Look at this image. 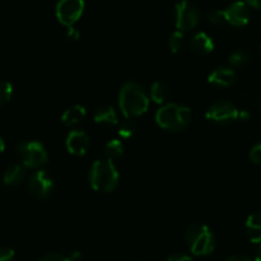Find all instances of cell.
Instances as JSON below:
<instances>
[{"label": "cell", "mask_w": 261, "mask_h": 261, "mask_svg": "<svg viewBox=\"0 0 261 261\" xmlns=\"http://www.w3.org/2000/svg\"><path fill=\"white\" fill-rule=\"evenodd\" d=\"M119 105L122 115L133 119L144 115L149 107V96L144 87L137 82H127L120 89Z\"/></svg>", "instance_id": "1"}, {"label": "cell", "mask_w": 261, "mask_h": 261, "mask_svg": "<svg viewBox=\"0 0 261 261\" xmlns=\"http://www.w3.org/2000/svg\"><path fill=\"white\" fill-rule=\"evenodd\" d=\"M193 112L189 107L177 103L163 105L155 114V122L162 129L181 132L191 124Z\"/></svg>", "instance_id": "2"}, {"label": "cell", "mask_w": 261, "mask_h": 261, "mask_svg": "<svg viewBox=\"0 0 261 261\" xmlns=\"http://www.w3.org/2000/svg\"><path fill=\"white\" fill-rule=\"evenodd\" d=\"M185 240L191 254L196 256H206L216 247V237L206 224L194 223L188 227Z\"/></svg>", "instance_id": "3"}, {"label": "cell", "mask_w": 261, "mask_h": 261, "mask_svg": "<svg viewBox=\"0 0 261 261\" xmlns=\"http://www.w3.org/2000/svg\"><path fill=\"white\" fill-rule=\"evenodd\" d=\"M89 182L92 188L99 193H110L115 190L119 184V172L114 162L109 160L96 161L89 171Z\"/></svg>", "instance_id": "4"}, {"label": "cell", "mask_w": 261, "mask_h": 261, "mask_svg": "<svg viewBox=\"0 0 261 261\" xmlns=\"http://www.w3.org/2000/svg\"><path fill=\"white\" fill-rule=\"evenodd\" d=\"M201 13L195 4L189 0H181L175 5V23L180 32H188L199 25Z\"/></svg>", "instance_id": "5"}, {"label": "cell", "mask_w": 261, "mask_h": 261, "mask_svg": "<svg viewBox=\"0 0 261 261\" xmlns=\"http://www.w3.org/2000/svg\"><path fill=\"white\" fill-rule=\"evenodd\" d=\"M22 165L28 168H38L46 165L48 154L40 142H22L17 147Z\"/></svg>", "instance_id": "6"}, {"label": "cell", "mask_w": 261, "mask_h": 261, "mask_svg": "<svg viewBox=\"0 0 261 261\" xmlns=\"http://www.w3.org/2000/svg\"><path fill=\"white\" fill-rule=\"evenodd\" d=\"M84 12V0H59L55 14L59 22L65 27H71L81 19Z\"/></svg>", "instance_id": "7"}, {"label": "cell", "mask_w": 261, "mask_h": 261, "mask_svg": "<svg viewBox=\"0 0 261 261\" xmlns=\"http://www.w3.org/2000/svg\"><path fill=\"white\" fill-rule=\"evenodd\" d=\"M239 112L236 105L229 101H217L208 107L205 117L216 124H231L239 120Z\"/></svg>", "instance_id": "8"}, {"label": "cell", "mask_w": 261, "mask_h": 261, "mask_svg": "<svg viewBox=\"0 0 261 261\" xmlns=\"http://www.w3.org/2000/svg\"><path fill=\"white\" fill-rule=\"evenodd\" d=\"M28 189H30L31 194L35 195L36 198L45 199L53 193L54 181L51 180V177L45 171H36L31 175L30 180H28Z\"/></svg>", "instance_id": "9"}, {"label": "cell", "mask_w": 261, "mask_h": 261, "mask_svg": "<svg viewBox=\"0 0 261 261\" xmlns=\"http://www.w3.org/2000/svg\"><path fill=\"white\" fill-rule=\"evenodd\" d=\"M223 13L224 18H226V23L233 25V27H245L250 22V18H251L250 7L244 0L234 2L227 9H224Z\"/></svg>", "instance_id": "10"}, {"label": "cell", "mask_w": 261, "mask_h": 261, "mask_svg": "<svg viewBox=\"0 0 261 261\" xmlns=\"http://www.w3.org/2000/svg\"><path fill=\"white\" fill-rule=\"evenodd\" d=\"M65 145L70 154L84 155L87 150L89 149L91 140H89L88 135L84 132H82V130H73V132L69 133Z\"/></svg>", "instance_id": "11"}, {"label": "cell", "mask_w": 261, "mask_h": 261, "mask_svg": "<svg viewBox=\"0 0 261 261\" xmlns=\"http://www.w3.org/2000/svg\"><path fill=\"white\" fill-rule=\"evenodd\" d=\"M237 73L231 66H219L214 69L208 76V82L212 86L221 87V88H227L236 83Z\"/></svg>", "instance_id": "12"}, {"label": "cell", "mask_w": 261, "mask_h": 261, "mask_svg": "<svg viewBox=\"0 0 261 261\" xmlns=\"http://www.w3.org/2000/svg\"><path fill=\"white\" fill-rule=\"evenodd\" d=\"M190 50L198 55H208L214 50V42L205 32H198L190 38Z\"/></svg>", "instance_id": "13"}, {"label": "cell", "mask_w": 261, "mask_h": 261, "mask_svg": "<svg viewBox=\"0 0 261 261\" xmlns=\"http://www.w3.org/2000/svg\"><path fill=\"white\" fill-rule=\"evenodd\" d=\"M245 232L252 244H261V212H255L247 218Z\"/></svg>", "instance_id": "14"}, {"label": "cell", "mask_w": 261, "mask_h": 261, "mask_svg": "<svg viewBox=\"0 0 261 261\" xmlns=\"http://www.w3.org/2000/svg\"><path fill=\"white\" fill-rule=\"evenodd\" d=\"M25 177V167L23 165H12L5 170L3 181L8 186H15L22 182Z\"/></svg>", "instance_id": "15"}, {"label": "cell", "mask_w": 261, "mask_h": 261, "mask_svg": "<svg viewBox=\"0 0 261 261\" xmlns=\"http://www.w3.org/2000/svg\"><path fill=\"white\" fill-rule=\"evenodd\" d=\"M86 109L82 105H75V106L70 107L64 112L63 116H61V121L65 126H74L86 117Z\"/></svg>", "instance_id": "16"}, {"label": "cell", "mask_w": 261, "mask_h": 261, "mask_svg": "<svg viewBox=\"0 0 261 261\" xmlns=\"http://www.w3.org/2000/svg\"><path fill=\"white\" fill-rule=\"evenodd\" d=\"M93 120L97 122V124L116 125L117 114L112 106H101L94 111Z\"/></svg>", "instance_id": "17"}, {"label": "cell", "mask_w": 261, "mask_h": 261, "mask_svg": "<svg viewBox=\"0 0 261 261\" xmlns=\"http://www.w3.org/2000/svg\"><path fill=\"white\" fill-rule=\"evenodd\" d=\"M168 96H170V89H168L167 84L163 82H154L150 87V98L154 101L155 103L162 105L167 101Z\"/></svg>", "instance_id": "18"}, {"label": "cell", "mask_w": 261, "mask_h": 261, "mask_svg": "<svg viewBox=\"0 0 261 261\" xmlns=\"http://www.w3.org/2000/svg\"><path fill=\"white\" fill-rule=\"evenodd\" d=\"M251 63V55L245 50H236L229 55V64L231 68L241 69Z\"/></svg>", "instance_id": "19"}, {"label": "cell", "mask_w": 261, "mask_h": 261, "mask_svg": "<svg viewBox=\"0 0 261 261\" xmlns=\"http://www.w3.org/2000/svg\"><path fill=\"white\" fill-rule=\"evenodd\" d=\"M124 153V145L120 142L119 139H112L105 145V155L107 157V160L114 162V161L119 160L120 157Z\"/></svg>", "instance_id": "20"}, {"label": "cell", "mask_w": 261, "mask_h": 261, "mask_svg": "<svg viewBox=\"0 0 261 261\" xmlns=\"http://www.w3.org/2000/svg\"><path fill=\"white\" fill-rule=\"evenodd\" d=\"M185 46V36L180 31H175L172 35L170 36V40H168V47L172 54L180 53L181 50Z\"/></svg>", "instance_id": "21"}, {"label": "cell", "mask_w": 261, "mask_h": 261, "mask_svg": "<svg viewBox=\"0 0 261 261\" xmlns=\"http://www.w3.org/2000/svg\"><path fill=\"white\" fill-rule=\"evenodd\" d=\"M137 132V125L132 119H127L126 121L121 122L119 127V135L122 139H129Z\"/></svg>", "instance_id": "22"}, {"label": "cell", "mask_w": 261, "mask_h": 261, "mask_svg": "<svg viewBox=\"0 0 261 261\" xmlns=\"http://www.w3.org/2000/svg\"><path fill=\"white\" fill-rule=\"evenodd\" d=\"M13 96V86L9 82L0 81V106L8 103Z\"/></svg>", "instance_id": "23"}, {"label": "cell", "mask_w": 261, "mask_h": 261, "mask_svg": "<svg viewBox=\"0 0 261 261\" xmlns=\"http://www.w3.org/2000/svg\"><path fill=\"white\" fill-rule=\"evenodd\" d=\"M208 20L209 23L214 25H221L226 23V18H224L223 10L221 9H213L208 13Z\"/></svg>", "instance_id": "24"}, {"label": "cell", "mask_w": 261, "mask_h": 261, "mask_svg": "<svg viewBox=\"0 0 261 261\" xmlns=\"http://www.w3.org/2000/svg\"><path fill=\"white\" fill-rule=\"evenodd\" d=\"M249 157L255 165L261 166V142L257 143V144H255L254 147L251 148V150H250L249 153Z\"/></svg>", "instance_id": "25"}, {"label": "cell", "mask_w": 261, "mask_h": 261, "mask_svg": "<svg viewBox=\"0 0 261 261\" xmlns=\"http://www.w3.org/2000/svg\"><path fill=\"white\" fill-rule=\"evenodd\" d=\"M14 259V250L10 247H0V261H13Z\"/></svg>", "instance_id": "26"}, {"label": "cell", "mask_w": 261, "mask_h": 261, "mask_svg": "<svg viewBox=\"0 0 261 261\" xmlns=\"http://www.w3.org/2000/svg\"><path fill=\"white\" fill-rule=\"evenodd\" d=\"M38 261H71L70 257L65 256L63 254H48L45 255L43 257H41Z\"/></svg>", "instance_id": "27"}, {"label": "cell", "mask_w": 261, "mask_h": 261, "mask_svg": "<svg viewBox=\"0 0 261 261\" xmlns=\"http://www.w3.org/2000/svg\"><path fill=\"white\" fill-rule=\"evenodd\" d=\"M167 261H193V257L189 256L188 254H184V252H176V254L168 256Z\"/></svg>", "instance_id": "28"}, {"label": "cell", "mask_w": 261, "mask_h": 261, "mask_svg": "<svg viewBox=\"0 0 261 261\" xmlns=\"http://www.w3.org/2000/svg\"><path fill=\"white\" fill-rule=\"evenodd\" d=\"M66 36H68L69 38H71V40H79V37H81V33H79V31L76 30L74 25H71V27H66Z\"/></svg>", "instance_id": "29"}, {"label": "cell", "mask_w": 261, "mask_h": 261, "mask_svg": "<svg viewBox=\"0 0 261 261\" xmlns=\"http://www.w3.org/2000/svg\"><path fill=\"white\" fill-rule=\"evenodd\" d=\"M226 261H251V259L245 256V255H232Z\"/></svg>", "instance_id": "30"}, {"label": "cell", "mask_w": 261, "mask_h": 261, "mask_svg": "<svg viewBox=\"0 0 261 261\" xmlns=\"http://www.w3.org/2000/svg\"><path fill=\"white\" fill-rule=\"evenodd\" d=\"M250 117H251V115H250V112L246 111V110H242V111L239 112V120H241V121H249Z\"/></svg>", "instance_id": "31"}, {"label": "cell", "mask_w": 261, "mask_h": 261, "mask_svg": "<svg viewBox=\"0 0 261 261\" xmlns=\"http://www.w3.org/2000/svg\"><path fill=\"white\" fill-rule=\"evenodd\" d=\"M250 8H255V9H261V0H244Z\"/></svg>", "instance_id": "32"}, {"label": "cell", "mask_w": 261, "mask_h": 261, "mask_svg": "<svg viewBox=\"0 0 261 261\" xmlns=\"http://www.w3.org/2000/svg\"><path fill=\"white\" fill-rule=\"evenodd\" d=\"M255 261H261V245H260L259 250L256 251V255H255Z\"/></svg>", "instance_id": "33"}, {"label": "cell", "mask_w": 261, "mask_h": 261, "mask_svg": "<svg viewBox=\"0 0 261 261\" xmlns=\"http://www.w3.org/2000/svg\"><path fill=\"white\" fill-rule=\"evenodd\" d=\"M4 149H5V143H4V140L0 138V153L4 152Z\"/></svg>", "instance_id": "34"}, {"label": "cell", "mask_w": 261, "mask_h": 261, "mask_svg": "<svg viewBox=\"0 0 261 261\" xmlns=\"http://www.w3.org/2000/svg\"><path fill=\"white\" fill-rule=\"evenodd\" d=\"M257 109H259V111L261 112V101H259V103H257Z\"/></svg>", "instance_id": "35"}, {"label": "cell", "mask_w": 261, "mask_h": 261, "mask_svg": "<svg viewBox=\"0 0 261 261\" xmlns=\"http://www.w3.org/2000/svg\"><path fill=\"white\" fill-rule=\"evenodd\" d=\"M260 54H261V46H260Z\"/></svg>", "instance_id": "36"}]
</instances>
